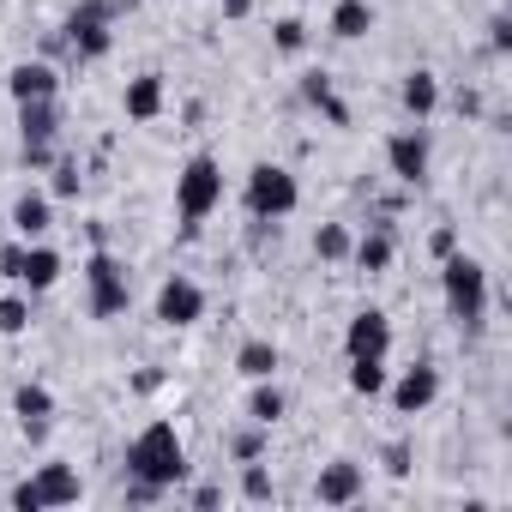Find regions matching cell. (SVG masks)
Masks as SVG:
<instances>
[{
	"label": "cell",
	"instance_id": "83f0119b",
	"mask_svg": "<svg viewBox=\"0 0 512 512\" xmlns=\"http://www.w3.org/2000/svg\"><path fill=\"white\" fill-rule=\"evenodd\" d=\"M241 500H253V506H266V500H278V482H272V470L253 458V464H241Z\"/></svg>",
	"mask_w": 512,
	"mask_h": 512
},
{
	"label": "cell",
	"instance_id": "f35d334b",
	"mask_svg": "<svg viewBox=\"0 0 512 512\" xmlns=\"http://www.w3.org/2000/svg\"><path fill=\"white\" fill-rule=\"evenodd\" d=\"M127 500H133V506H157V500H163V488H151V482H133V476H127Z\"/></svg>",
	"mask_w": 512,
	"mask_h": 512
},
{
	"label": "cell",
	"instance_id": "d6986e66",
	"mask_svg": "<svg viewBox=\"0 0 512 512\" xmlns=\"http://www.w3.org/2000/svg\"><path fill=\"white\" fill-rule=\"evenodd\" d=\"M7 91H13V103H43V97H61V73L49 61H19L7 73Z\"/></svg>",
	"mask_w": 512,
	"mask_h": 512
},
{
	"label": "cell",
	"instance_id": "d4e9b609",
	"mask_svg": "<svg viewBox=\"0 0 512 512\" xmlns=\"http://www.w3.org/2000/svg\"><path fill=\"white\" fill-rule=\"evenodd\" d=\"M266 446H272V428H260V422H241V428H229V434H223V452H229L235 464L266 458Z\"/></svg>",
	"mask_w": 512,
	"mask_h": 512
},
{
	"label": "cell",
	"instance_id": "7a4b0ae2",
	"mask_svg": "<svg viewBox=\"0 0 512 512\" xmlns=\"http://www.w3.org/2000/svg\"><path fill=\"white\" fill-rule=\"evenodd\" d=\"M121 13H133V0H79V7L61 19V37H67L73 67L109 61V49H115V19H121Z\"/></svg>",
	"mask_w": 512,
	"mask_h": 512
},
{
	"label": "cell",
	"instance_id": "277c9868",
	"mask_svg": "<svg viewBox=\"0 0 512 512\" xmlns=\"http://www.w3.org/2000/svg\"><path fill=\"white\" fill-rule=\"evenodd\" d=\"M223 205V163L211 151H193L175 175V217H181V241L199 235V223Z\"/></svg>",
	"mask_w": 512,
	"mask_h": 512
},
{
	"label": "cell",
	"instance_id": "44dd1931",
	"mask_svg": "<svg viewBox=\"0 0 512 512\" xmlns=\"http://www.w3.org/2000/svg\"><path fill=\"white\" fill-rule=\"evenodd\" d=\"M19 139H43V145H55V139H61V97L19 103Z\"/></svg>",
	"mask_w": 512,
	"mask_h": 512
},
{
	"label": "cell",
	"instance_id": "e575fe53",
	"mask_svg": "<svg viewBox=\"0 0 512 512\" xmlns=\"http://www.w3.org/2000/svg\"><path fill=\"white\" fill-rule=\"evenodd\" d=\"M19 272H25V241H0V278L19 284Z\"/></svg>",
	"mask_w": 512,
	"mask_h": 512
},
{
	"label": "cell",
	"instance_id": "7c38bea8",
	"mask_svg": "<svg viewBox=\"0 0 512 512\" xmlns=\"http://www.w3.org/2000/svg\"><path fill=\"white\" fill-rule=\"evenodd\" d=\"M386 392H392V410H398V416H422V410L440 398V368H434V362H416V368H404L398 380H386Z\"/></svg>",
	"mask_w": 512,
	"mask_h": 512
},
{
	"label": "cell",
	"instance_id": "52a82bcc",
	"mask_svg": "<svg viewBox=\"0 0 512 512\" xmlns=\"http://www.w3.org/2000/svg\"><path fill=\"white\" fill-rule=\"evenodd\" d=\"M79 494H85L79 464H37V476H25L13 488V506L19 512H49V506H73Z\"/></svg>",
	"mask_w": 512,
	"mask_h": 512
},
{
	"label": "cell",
	"instance_id": "484cf974",
	"mask_svg": "<svg viewBox=\"0 0 512 512\" xmlns=\"http://www.w3.org/2000/svg\"><path fill=\"white\" fill-rule=\"evenodd\" d=\"M386 356H350V392L356 398H380L386 392Z\"/></svg>",
	"mask_w": 512,
	"mask_h": 512
},
{
	"label": "cell",
	"instance_id": "74e56055",
	"mask_svg": "<svg viewBox=\"0 0 512 512\" xmlns=\"http://www.w3.org/2000/svg\"><path fill=\"white\" fill-rule=\"evenodd\" d=\"M428 253H434V260H446V253H458V229H452V223H440V229L428 235Z\"/></svg>",
	"mask_w": 512,
	"mask_h": 512
},
{
	"label": "cell",
	"instance_id": "8992f818",
	"mask_svg": "<svg viewBox=\"0 0 512 512\" xmlns=\"http://www.w3.org/2000/svg\"><path fill=\"white\" fill-rule=\"evenodd\" d=\"M127 308H133L127 266L115 260L109 247H91V260H85V314L91 320H121Z\"/></svg>",
	"mask_w": 512,
	"mask_h": 512
},
{
	"label": "cell",
	"instance_id": "5b68a950",
	"mask_svg": "<svg viewBox=\"0 0 512 512\" xmlns=\"http://www.w3.org/2000/svg\"><path fill=\"white\" fill-rule=\"evenodd\" d=\"M241 205H247V217H260V223H284L302 205V181L284 163H253L247 187H241Z\"/></svg>",
	"mask_w": 512,
	"mask_h": 512
},
{
	"label": "cell",
	"instance_id": "e0dca14e",
	"mask_svg": "<svg viewBox=\"0 0 512 512\" xmlns=\"http://www.w3.org/2000/svg\"><path fill=\"white\" fill-rule=\"evenodd\" d=\"M7 229H13L19 241H43V235L55 229V199H49V193H19L13 211H7Z\"/></svg>",
	"mask_w": 512,
	"mask_h": 512
},
{
	"label": "cell",
	"instance_id": "9c48e42d",
	"mask_svg": "<svg viewBox=\"0 0 512 512\" xmlns=\"http://www.w3.org/2000/svg\"><path fill=\"white\" fill-rule=\"evenodd\" d=\"M157 326H169V332H187V326H199L205 320V290L187 278V272H169L163 284H157Z\"/></svg>",
	"mask_w": 512,
	"mask_h": 512
},
{
	"label": "cell",
	"instance_id": "60d3db41",
	"mask_svg": "<svg viewBox=\"0 0 512 512\" xmlns=\"http://www.w3.org/2000/svg\"><path fill=\"white\" fill-rule=\"evenodd\" d=\"M253 13V0H223V19H247Z\"/></svg>",
	"mask_w": 512,
	"mask_h": 512
},
{
	"label": "cell",
	"instance_id": "ab89813d",
	"mask_svg": "<svg viewBox=\"0 0 512 512\" xmlns=\"http://www.w3.org/2000/svg\"><path fill=\"white\" fill-rule=\"evenodd\" d=\"M187 500H193L199 512H211V506H223V488H217V482H199V488H193Z\"/></svg>",
	"mask_w": 512,
	"mask_h": 512
},
{
	"label": "cell",
	"instance_id": "9a60e30c",
	"mask_svg": "<svg viewBox=\"0 0 512 512\" xmlns=\"http://www.w3.org/2000/svg\"><path fill=\"white\" fill-rule=\"evenodd\" d=\"M296 97L326 121V127H350V103L332 91V73L326 67H314V73H302V85H296Z\"/></svg>",
	"mask_w": 512,
	"mask_h": 512
},
{
	"label": "cell",
	"instance_id": "7402d4cb",
	"mask_svg": "<svg viewBox=\"0 0 512 512\" xmlns=\"http://www.w3.org/2000/svg\"><path fill=\"white\" fill-rule=\"evenodd\" d=\"M278 362H284V356H278L272 338H247V344L235 350V374H241V380H272Z\"/></svg>",
	"mask_w": 512,
	"mask_h": 512
},
{
	"label": "cell",
	"instance_id": "3957f363",
	"mask_svg": "<svg viewBox=\"0 0 512 512\" xmlns=\"http://www.w3.org/2000/svg\"><path fill=\"white\" fill-rule=\"evenodd\" d=\"M440 296H446V314L476 338L488 326V266L470 260V253H446L440 260Z\"/></svg>",
	"mask_w": 512,
	"mask_h": 512
},
{
	"label": "cell",
	"instance_id": "5bb4252c",
	"mask_svg": "<svg viewBox=\"0 0 512 512\" xmlns=\"http://www.w3.org/2000/svg\"><path fill=\"white\" fill-rule=\"evenodd\" d=\"M344 350H350V356H392V320H386V308H362V314H350V326H344Z\"/></svg>",
	"mask_w": 512,
	"mask_h": 512
},
{
	"label": "cell",
	"instance_id": "ac0fdd59",
	"mask_svg": "<svg viewBox=\"0 0 512 512\" xmlns=\"http://www.w3.org/2000/svg\"><path fill=\"white\" fill-rule=\"evenodd\" d=\"M61 272H67V260H61L49 241H25V272H19V290L43 296V290H55V284H61Z\"/></svg>",
	"mask_w": 512,
	"mask_h": 512
},
{
	"label": "cell",
	"instance_id": "f546056e",
	"mask_svg": "<svg viewBox=\"0 0 512 512\" xmlns=\"http://www.w3.org/2000/svg\"><path fill=\"white\" fill-rule=\"evenodd\" d=\"M49 199H79V187H85V175H79V157H55L49 163Z\"/></svg>",
	"mask_w": 512,
	"mask_h": 512
},
{
	"label": "cell",
	"instance_id": "f1b7e54d",
	"mask_svg": "<svg viewBox=\"0 0 512 512\" xmlns=\"http://www.w3.org/2000/svg\"><path fill=\"white\" fill-rule=\"evenodd\" d=\"M272 49H278V55H302V49H308V19H302V13L278 19V25H272Z\"/></svg>",
	"mask_w": 512,
	"mask_h": 512
},
{
	"label": "cell",
	"instance_id": "4316f807",
	"mask_svg": "<svg viewBox=\"0 0 512 512\" xmlns=\"http://www.w3.org/2000/svg\"><path fill=\"white\" fill-rule=\"evenodd\" d=\"M350 241H356L350 223H320V229H314V253H320L326 266H344V260H350Z\"/></svg>",
	"mask_w": 512,
	"mask_h": 512
},
{
	"label": "cell",
	"instance_id": "1f68e13d",
	"mask_svg": "<svg viewBox=\"0 0 512 512\" xmlns=\"http://www.w3.org/2000/svg\"><path fill=\"white\" fill-rule=\"evenodd\" d=\"M380 464H386V476H410L416 470V446L410 440H386L380 446Z\"/></svg>",
	"mask_w": 512,
	"mask_h": 512
},
{
	"label": "cell",
	"instance_id": "30bf717a",
	"mask_svg": "<svg viewBox=\"0 0 512 512\" xmlns=\"http://www.w3.org/2000/svg\"><path fill=\"white\" fill-rule=\"evenodd\" d=\"M392 260H398V229H392V211H380V217L350 241V266L368 272V278H380V272H392Z\"/></svg>",
	"mask_w": 512,
	"mask_h": 512
},
{
	"label": "cell",
	"instance_id": "b9f144b4",
	"mask_svg": "<svg viewBox=\"0 0 512 512\" xmlns=\"http://www.w3.org/2000/svg\"><path fill=\"white\" fill-rule=\"evenodd\" d=\"M0 241H7V211H0Z\"/></svg>",
	"mask_w": 512,
	"mask_h": 512
},
{
	"label": "cell",
	"instance_id": "8d00e7d4",
	"mask_svg": "<svg viewBox=\"0 0 512 512\" xmlns=\"http://www.w3.org/2000/svg\"><path fill=\"white\" fill-rule=\"evenodd\" d=\"M452 109H458L464 121H482V91H476V85H458V97H452Z\"/></svg>",
	"mask_w": 512,
	"mask_h": 512
},
{
	"label": "cell",
	"instance_id": "2e32d148",
	"mask_svg": "<svg viewBox=\"0 0 512 512\" xmlns=\"http://www.w3.org/2000/svg\"><path fill=\"white\" fill-rule=\"evenodd\" d=\"M121 109H127V121H133V127L157 121V115L169 109V85H163V73H139V79H127Z\"/></svg>",
	"mask_w": 512,
	"mask_h": 512
},
{
	"label": "cell",
	"instance_id": "4fadbf2b",
	"mask_svg": "<svg viewBox=\"0 0 512 512\" xmlns=\"http://www.w3.org/2000/svg\"><path fill=\"white\" fill-rule=\"evenodd\" d=\"M13 416H19V434H25L31 446H43L49 428H55V392H49L43 380H25V386L13 392Z\"/></svg>",
	"mask_w": 512,
	"mask_h": 512
},
{
	"label": "cell",
	"instance_id": "ba28073f",
	"mask_svg": "<svg viewBox=\"0 0 512 512\" xmlns=\"http://www.w3.org/2000/svg\"><path fill=\"white\" fill-rule=\"evenodd\" d=\"M386 169L398 187H422L428 169H434V139H428V121H410L386 139Z\"/></svg>",
	"mask_w": 512,
	"mask_h": 512
},
{
	"label": "cell",
	"instance_id": "ffe728a7",
	"mask_svg": "<svg viewBox=\"0 0 512 512\" xmlns=\"http://www.w3.org/2000/svg\"><path fill=\"white\" fill-rule=\"evenodd\" d=\"M398 103H404V115H410V121H434V109H440V79H434L428 67L404 73V85H398Z\"/></svg>",
	"mask_w": 512,
	"mask_h": 512
},
{
	"label": "cell",
	"instance_id": "6da1fadb",
	"mask_svg": "<svg viewBox=\"0 0 512 512\" xmlns=\"http://www.w3.org/2000/svg\"><path fill=\"white\" fill-rule=\"evenodd\" d=\"M187 440L175 434V422H145L133 440H127V476L133 482H151V488H181L187 482Z\"/></svg>",
	"mask_w": 512,
	"mask_h": 512
},
{
	"label": "cell",
	"instance_id": "8fae6325",
	"mask_svg": "<svg viewBox=\"0 0 512 512\" xmlns=\"http://www.w3.org/2000/svg\"><path fill=\"white\" fill-rule=\"evenodd\" d=\"M362 494H368V470H362L356 458L320 464V476H314V500H320V506H356Z\"/></svg>",
	"mask_w": 512,
	"mask_h": 512
},
{
	"label": "cell",
	"instance_id": "836d02e7",
	"mask_svg": "<svg viewBox=\"0 0 512 512\" xmlns=\"http://www.w3.org/2000/svg\"><path fill=\"white\" fill-rule=\"evenodd\" d=\"M488 55H512V13L506 7L488 19Z\"/></svg>",
	"mask_w": 512,
	"mask_h": 512
},
{
	"label": "cell",
	"instance_id": "603a6c76",
	"mask_svg": "<svg viewBox=\"0 0 512 512\" xmlns=\"http://www.w3.org/2000/svg\"><path fill=\"white\" fill-rule=\"evenodd\" d=\"M284 410H290V398H284V386H278V380H253V392H247V422L278 428V422H284Z\"/></svg>",
	"mask_w": 512,
	"mask_h": 512
},
{
	"label": "cell",
	"instance_id": "d6a6232c",
	"mask_svg": "<svg viewBox=\"0 0 512 512\" xmlns=\"http://www.w3.org/2000/svg\"><path fill=\"white\" fill-rule=\"evenodd\" d=\"M61 151L55 145H43V139H19V163L31 169V175H49V163H55Z\"/></svg>",
	"mask_w": 512,
	"mask_h": 512
},
{
	"label": "cell",
	"instance_id": "cb8c5ba5",
	"mask_svg": "<svg viewBox=\"0 0 512 512\" xmlns=\"http://www.w3.org/2000/svg\"><path fill=\"white\" fill-rule=\"evenodd\" d=\"M374 31V7H368V0H338V7H332V37L338 43H362Z\"/></svg>",
	"mask_w": 512,
	"mask_h": 512
},
{
	"label": "cell",
	"instance_id": "d590c367",
	"mask_svg": "<svg viewBox=\"0 0 512 512\" xmlns=\"http://www.w3.org/2000/svg\"><path fill=\"white\" fill-rule=\"evenodd\" d=\"M127 392H133V398L163 392V368H133V374H127Z\"/></svg>",
	"mask_w": 512,
	"mask_h": 512
},
{
	"label": "cell",
	"instance_id": "4dcf8cb0",
	"mask_svg": "<svg viewBox=\"0 0 512 512\" xmlns=\"http://www.w3.org/2000/svg\"><path fill=\"white\" fill-rule=\"evenodd\" d=\"M31 296H0V332L7 338H19V332H31Z\"/></svg>",
	"mask_w": 512,
	"mask_h": 512
}]
</instances>
